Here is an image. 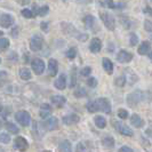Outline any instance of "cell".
<instances>
[{
    "instance_id": "3957f363",
    "label": "cell",
    "mask_w": 152,
    "mask_h": 152,
    "mask_svg": "<svg viewBox=\"0 0 152 152\" xmlns=\"http://www.w3.org/2000/svg\"><path fill=\"white\" fill-rule=\"evenodd\" d=\"M99 17L102 20L103 24L105 25L107 30L113 31L114 28H115V21H114V17L111 14H109L107 12H101L99 13Z\"/></svg>"
},
{
    "instance_id": "836d02e7",
    "label": "cell",
    "mask_w": 152,
    "mask_h": 152,
    "mask_svg": "<svg viewBox=\"0 0 152 152\" xmlns=\"http://www.w3.org/2000/svg\"><path fill=\"white\" fill-rule=\"evenodd\" d=\"M126 81H127L126 77L121 76V77H119V78H117V79H115V85H117L118 87H124V86L126 85Z\"/></svg>"
},
{
    "instance_id": "8992f818",
    "label": "cell",
    "mask_w": 152,
    "mask_h": 152,
    "mask_svg": "<svg viewBox=\"0 0 152 152\" xmlns=\"http://www.w3.org/2000/svg\"><path fill=\"white\" fill-rule=\"evenodd\" d=\"M31 66H32V70H33L34 75L40 76L44 72V70H45V63H44V61L41 58H34L31 62Z\"/></svg>"
},
{
    "instance_id": "816d5d0a",
    "label": "cell",
    "mask_w": 152,
    "mask_h": 152,
    "mask_svg": "<svg viewBox=\"0 0 152 152\" xmlns=\"http://www.w3.org/2000/svg\"><path fill=\"white\" fill-rule=\"evenodd\" d=\"M1 110H2V107H1V104H0V112H1Z\"/></svg>"
},
{
    "instance_id": "f5cc1de1",
    "label": "cell",
    "mask_w": 152,
    "mask_h": 152,
    "mask_svg": "<svg viewBox=\"0 0 152 152\" xmlns=\"http://www.w3.org/2000/svg\"><path fill=\"white\" fill-rule=\"evenodd\" d=\"M0 63H1V58H0Z\"/></svg>"
},
{
    "instance_id": "d6986e66",
    "label": "cell",
    "mask_w": 152,
    "mask_h": 152,
    "mask_svg": "<svg viewBox=\"0 0 152 152\" xmlns=\"http://www.w3.org/2000/svg\"><path fill=\"white\" fill-rule=\"evenodd\" d=\"M102 64H103V69L107 72V75H112L113 73V63L111 62V60H109L107 57H104L102 60Z\"/></svg>"
},
{
    "instance_id": "7402d4cb",
    "label": "cell",
    "mask_w": 152,
    "mask_h": 152,
    "mask_svg": "<svg viewBox=\"0 0 152 152\" xmlns=\"http://www.w3.org/2000/svg\"><path fill=\"white\" fill-rule=\"evenodd\" d=\"M117 126H119V127H115V128H118L119 130V133L122 134V135H125V136H133V130L130 129L128 126H125V125H120V124H117Z\"/></svg>"
},
{
    "instance_id": "cb8c5ba5",
    "label": "cell",
    "mask_w": 152,
    "mask_h": 152,
    "mask_svg": "<svg viewBox=\"0 0 152 152\" xmlns=\"http://www.w3.org/2000/svg\"><path fill=\"white\" fill-rule=\"evenodd\" d=\"M102 144L104 148H107V149H112L114 146V140L112 136H105L103 140H102Z\"/></svg>"
},
{
    "instance_id": "9c48e42d",
    "label": "cell",
    "mask_w": 152,
    "mask_h": 152,
    "mask_svg": "<svg viewBox=\"0 0 152 152\" xmlns=\"http://www.w3.org/2000/svg\"><path fill=\"white\" fill-rule=\"evenodd\" d=\"M14 24V17L10 14H2L0 16V26L4 29L10 28Z\"/></svg>"
},
{
    "instance_id": "484cf974",
    "label": "cell",
    "mask_w": 152,
    "mask_h": 152,
    "mask_svg": "<svg viewBox=\"0 0 152 152\" xmlns=\"http://www.w3.org/2000/svg\"><path fill=\"white\" fill-rule=\"evenodd\" d=\"M86 107H87L88 112H91V113H95V112L99 111V105H97L96 101H89V102L87 103Z\"/></svg>"
},
{
    "instance_id": "74e56055",
    "label": "cell",
    "mask_w": 152,
    "mask_h": 152,
    "mask_svg": "<svg viewBox=\"0 0 152 152\" xmlns=\"http://www.w3.org/2000/svg\"><path fill=\"white\" fill-rule=\"evenodd\" d=\"M77 152H89V149L85 146L84 143H79L77 145Z\"/></svg>"
},
{
    "instance_id": "ac0fdd59",
    "label": "cell",
    "mask_w": 152,
    "mask_h": 152,
    "mask_svg": "<svg viewBox=\"0 0 152 152\" xmlns=\"http://www.w3.org/2000/svg\"><path fill=\"white\" fill-rule=\"evenodd\" d=\"M130 124H132L134 127H136V128H141V127L144 126V120H143L138 114L134 113L130 117Z\"/></svg>"
},
{
    "instance_id": "681fc988",
    "label": "cell",
    "mask_w": 152,
    "mask_h": 152,
    "mask_svg": "<svg viewBox=\"0 0 152 152\" xmlns=\"http://www.w3.org/2000/svg\"><path fill=\"white\" fill-rule=\"evenodd\" d=\"M91 0H84V2H91Z\"/></svg>"
},
{
    "instance_id": "7dc6e473",
    "label": "cell",
    "mask_w": 152,
    "mask_h": 152,
    "mask_svg": "<svg viewBox=\"0 0 152 152\" xmlns=\"http://www.w3.org/2000/svg\"><path fill=\"white\" fill-rule=\"evenodd\" d=\"M33 9H32V10H31V13H32V14H34V15H37V13H38V6H37V5H33Z\"/></svg>"
},
{
    "instance_id": "db71d44e",
    "label": "cell",
    "mask_w": 152,
    "mask_h": 152,
    "mask_svg": "<svg viewBox=\"0 0 152 152\" xmlns=\"http://www.w3.org/2000/svg\"><path fill=\"white\" fill-rule=\"evenodd\" d=\"M64 1H65V0H64Z\"/></svg>"
},
{
    "instance_id": "b9f144b4",
    "label": "cell",
    "mask_w": 152,
    "mask_h": 152,
    "mask_svg": "<svg viewBox=\"0 0 152 152\" xmlns=\"http://www.w3.org/2000/svg\"><path fill=\"white\" fill-rule=\"evenodd\" d=\"M144 29L148 31V32H151V31H152L151 21H149V20H145V21H144Z\"/></svg>"
},
{
    "instance_id": "9a60e30c",
    "label": "cell",
    "mask_w": 152,
    "mask_h": 152,
    "mask_svg": "<svg viewBox=\"0 0 152 152\" xmlns=\"http://www.w3.org/2000/svg\"><path fill=\"white\" fill-rule=\"evenodd\" d=\"M50 101H52L54 107H62L66 103V99L64 96H62V95H54V96L50 97Z\"/></svg>"
},
{
    "instance_id": "603a6c76",
    "label": "cell",
    "mask_w": 152,
    "mask_h": 152,
    "mask_svg": "<svg viewBox=\"0 0 152 152\" xmlns=\"http://www.w3.org/2000/svg\"><path fill=\"white\" fill-rule=\"evenodd\" d=\"M94 122H95V125H96L99 128H101V129L105 128V126H107V120H105V118L102 117V115L95 117V118H94Z\"/></svg>"
},
{
    "instance_id": "f1b7e54d",
    "label": "cell",
    "mask_w": 152,
    "mask_h": 152,
    "mask_svg": "<svg viewBox=\"0 0 152 152\" xmlns=\"http://www.w3.org/2000/svg\"><path fill=\"white\" fill-rule=\"evenodd\" d=\"M9 47V40L7 38H0V53L7 50Z\"/></svg>"
},
{
    "instance_id": "30bf717a",
    "label": "cell",
    "mask_w": 152,
    "mask_h": 152,
    "mask_svg": "<svg viewBox=\"0 0 152 152\" xmlns=\"http://www.w3.org/2000/svg\"><path fill=\"white\" fill-rule=\"evenodd\" d=\"M133 60V54H130L129 52L121 49L119 53L117 54V61L119 63H128Z\"/></svg>"
},
{
    "instance_id": "e575fe53",
    "label": "cell",
    "mask_w": 152,
    "mask_h": 152,
    "mask_svg": "<svg viewBox=\"0 0 152 152\" xmlns=\"http://www.w3.org/2000/svg\"><path fill=\"white\" fill-rule=\"evenodd\" d=\"M138 42V36L135 33H132L129 36V45L130 46H135Z\"/></svg>"
},
{
    "instance_id": "4fadbf2b",
    "label": "cell",
    "mask_w": 152,
    "mask_h": 152,
    "mask_svg": "<svg viewBox=\"0 0 152 152\" xmlns=\"http://www.w3.org/2000/svg\"><path fill=\"white\" fill-rule=\"evenodd\" d=\"M80 121V117L78 115V114H68V115H65V117H63V122L65 124V125H68V126H71V125H76L78 122Z\"/></svg>"
},
{
    "instance_id": "ffe728a7",
    "label": "cell",
    "mask_w": 152,
    "mask_h": 152,
    "mask_svg": "<svg viewBox=\"0 0 152 152\" xmlns=\"http://www.w3.org/2000/svg\"><path fill=\"white\" fill-rule=\"evenodd\" d=\"M151 52V44L150 41H143L138 47V54L140 55H148Z\"/></svg>"
},
{
    "instance_id": "ba28073f",
    "label": "cell",
    "mask_w": 152,
    "mask_h": 152,
    "mask_svg": "<svg viewBox=\"0 0 152 152\" xmlns=\"http://www.w3.org/2000/svg\"><path fill=\"white\" fill-rule=\"evenodd\" d=\"M96 103L99 105V110L103 111L104 113H110L111 112V103L107 99L99 97V99H96Z\"/></svg>"
},
{
    "instance_id": "4316f807",
    "label": "cell",
    "mask_w": 152,
    "mask_h": 152,
    "mask_svg": "<svg viewBox=\"0 0 152 152\" xmlns=\"http://www.w3.org/2000/svg\"><path fill=\"white\" fill-rule=\"evenodd\" d=\"M20 77L23 80H29L31 79V71L28 68H22L20 70Z\"/></svg>"
},
{
    "instance_id": "f907efd6",
    "label": "cell",
    "mask_w": 152,
    "mask_h": 152,
    "mask_svg": "<svg viewBox=\"0 0 152 152\" xmlns=\"http://www.w3.org/2000/svg\"><path fill=\"white\" fill-rule=\"evenodd\" d=\"M1 127H2V122H1V120H0V129H1Z\"/></svg>"
},
{
    "instance_id": "52a82bcc",
    "label": "cell",
    "mask_w": 152,
    "mask_h": 152,
    "mask_svg": "<svg viewBox=\"0 0 152 152\" xmlns=\"http://www.w3.org/2000/svg\"><path fill=\"white\" fill-rule=\"evenodd\" d=\"M14 148L17 149L18 151L24 152L29 149V143H28V141L24 137L17 136L15 138V141H14Z\"/></svg>"
},
{
    "instance_id": "4dcf8cb0",
    "label": "cell",
    "mask_w": 152,
    "mask_h": 152,
    "mask_svg": "<svg viewBox=\"0 0 152 152\" xmlns=\"http://www.w3.org/2000/svg\"><path fill=\"white\" fill-rule=\"evenodd\" d=\"M9 142H10V136L8 135L7 133H1V134H0V143L7 144Z\"/></svg>"
},
{
    "instance_id": "44dd1931",
    "label": "cell",
    "mask_w": 152,
    "mask_h": 152,
    "mask_svg": "<svg viewBox=\"0 0 152 152\" xmlns=\"http://www.w3.org/2000/svg\"><path fill=\"white\" fill-rule=\"evenodd\" d=\"M50 113H52V107H50L49 104H47V103H44V104L40 107V112H39L40 117L46 119L47 117L50 115Z\"/></svg>"
},
{
    "instance_id": "6da1fadb",
    "label": "cell",
    "mask_w": 152,
    "mask_h": 152,
    "mask_svg": "<svg viewBox=\"0 0 152 152\" xmlns=\"http://www.w3.org/2000/svg\"><path fill=\"white\" fill-rule=\"evenodd\" d=\"M61 26H62V30L63 32L66 34V36H72V37H75L77 38L78 40H80V41H85V40H87L88 38V36L86 34V33H80L79 31L76 30V28L72 25V24H70V23H66V22H63L61 23Z\"/></svg>"
},
{
    "instance_id": "2e32d148",
    "label": "cell",
    "mask_w": 152,
    "mask_h": 152,
    "mask_svg": "<svg viewBox=\"0 0 152 152\" xmlns=\"http://www.w3.org/2000/svg\"><path fill=\"white\" fill-rule=\"evenodd\" d=\"M89 49L91 53H99V50L102 49V41L99 38H93L89 45Z\"/></svg>"
},
{
    "instance_id": "7a4b0ae2",
    "label": "cell",
    "mask_w": 152,
    "mask_h": 152,
    "mask_svg": "<svg viewBox=\"0 0 152 152\" xmlns=\"http://www.w3.org/2000/svg\"><path fill=\"white\" fill-rule=\"evenodd\" d=\"M144 97L145 95L142 91H135L134 93H130L127 96V103H128L129 107H134L138 105L142 101H144Z\"/></svg>"
},
{
    "instance_id": "ab89813d",
    "label": "cell",
    "mask_w": 152,
    "mask_h": 152,
    "mask_svg": "<svg viewBox=\"0 0 152 152\" xmlns=\"http://www.w3.org/2000/svg\"><path fill=\"white\" fill-rule=\"evenodd\" d=\"M91 68H89V66H86V68H84L80 71L81 76H84V77H88L91 75Z\"/></svg>"
},
{
    "instance_id": "277c9868",
    "label": "cell",
    "mask_w": 152,
    "mask_h": 152,
    "mask_svg": "<svg viewBox=\"0 0 152 152\" xmlns=\"http://www.w3.org/2000/svg\"><path fill=\"white\" fill-rule=\"evenodd\" d=\"M44 45V37L40 34H34L30 39V49L32 52H39Z\"/></svg>"
},
{
    "instance_id": "8fae6325",
    "label": "cell",
    "mask_w": 152,
    "mask_h": 152,
    "mask_svg": "<svg viewBox=\"0 0 152 152\" xmlns=\"http://www.w3.org/2000/svg\"><path fill=\"white\" fill-rule=\"evenodd\" d=\"M84 23L85 25H86V28L89 29V30L94 31V32H96V31L99 30V28H96V18L93 15L86 16L84 18Z\"/></svg>"
},
{
    "instance_id": "5bb4252c",
    "label": "cell",
    "mask_w": 152,
    "mask_h": 152,
    "mask_svg": "<svg viewBox=\"0 0 152 152\" xmlns=\"http://www.w3.org/2000/svg\"><path fill=\"white\" fill-rule=\"evenodd\" d=\"M57 72H58V63L56 60L50 58L48 62V75L54 77L57 75Z\"/></svg>"
},
{
    "instance_id": "83f0119b",
    "label": "cell",
    "mask_w": 152,
    "mask_h": 152,
    "mask_svg": "<svg viewBox=\"0 0 152 152\" xmlns=\"http://www.w3.org/2000/svg\"><path fill=\"white\" fill-rule=\"evenodd\" d=\"M5 127H6V129L9 132V133H12V134H17L20 129L16 127V125H14L13 122H6L5 124Z\"/></svg>"
},
{
    "instance_id": "1f68e13d",
    "label": "cell",
    "mask_w": 152,
    "mask_h": 152,
    "mask_svg": "<svg viewBox=\"0 0 152 152\" xmlns=\"http://www.w3.org/2000/svg\"><path fill=\"white\" fill-rule=\"evenodd\" d=\"M49 13V7L48 6H42V7H39L38 8V13L37 15L39 16H45Z\"/></svg>"
},
{
    "instance_id": "e0dca14e",
    "label": "cell",
    "mask_w": 152,
    "mask_h": 152,
    "mask_svg": "<svg viewBox=\"0 0 152 152\" xmlns=\"http://www.w3.org/2000/svg\"><path fill=\"white\" fill-rule=\"evenodd\" d=\"M54 85H55V87H56L57 89H60V91L65 89V87H66V76H65L64 73H62L61 76L55 80Z\"/></svg>"
},
{
    "instance_id": "d590c367",
    "label": "cell",
    "mask_w": 152,
    "mask_h": 152,
    "mask_svg": "<svg viewBox=\"0 0 152 152\" xmlns=\"http://www.w3.org/2000/svg\"><path fill=\"white\" fill-rule=\"evenodd\" d=\"M118 117H119L120 119H127V118H128V111H127L126 109H120V110L118 111Z\"/></svg>"
},
{
    "instance_id": "7c38bea8",
    "label": "cell",
    "mask_w": 152,
    "mask_h": 152,
    "mask_svg": "<svg viewBox=\"0 0 152 152\" xmlns=\"http://www.w3.org/2000/svg\"><path fill=\"white\" fill-rule=\"evenodd\" d=\"M57 127H58V120L55 117H50L44 122V128L46 130H55L57 129Z\"/></svg>"
},
{
    "instance_id": "d4e9b609",
    "label": "cell",
    "mask_w": 152,
    "mask_h": 152,
    "mask_svg": "<svg viewBox=\"0 0 152 152\" xmlns=\"http://www.w3.org/2000/svg\"><path fill=\"white\" fill-rule=\"evenodd\" d=\"M58 149H60V152H72L71 143H70L69 141H66V140L60 143V146H58Z\"/></svg>"
},
{
    "instance_id": "f6af8a7d",
    "label": "cell",
    "mask_w": 152,
    "mask_h": 152,
    "mask_svg": "<svg viewBox=\"0 0 152 152\" xmlns=\"http://www.w3.org/2000/svg\"><path fill=\"white\" fill-rule=\"evenodd\" d=\"M118 152H133V150L130 149L129 146H126V145H125V146H121Z\"/></svg>"
},
{
    "instance_id": "8d00e7d4",
    "label": "cell",
    "mask_w": 152,
    "mask_h": 152,
    "mask_svg": "<svg viewBox=\"0 0 152 152\" xmlns=\"http://www.w3.org/2000/svg\"><path fill=\"white\" fill-rule=\"evenodd\" d=\"M21 13H22L23 17H25V18H32L33 17V14L31 13V10L28 9V8H24Z\"/></svg>"
},
{
    "instance_id": "bcb514c9",
    "label": "cell",
    "mask_w": 152,
    "mask_h": 152,
    "mask_svg": "<svg viewBox=\"0 0 152 152\" xmlns=\"http://www.w3.org/2000/svg\"><path fill=\"white\" fill-rule=\"evenodd\" d=\"M40 26H41V30L47 32L48 31V23L47 22H41L40 23Z\"/></svg>"
},
{
    "instance_id": "c3c4849f",
    "label": "cell",
    "mask_w": 152,
    "mask_h": 152,
    "mask_svg": "<svg viewBox=\"0 0 152 152\" xmlns=\"http://www.w3.org/2000/svg\"><path fill=\"white\" fill-rule=\"evenodd\" d=\"M144 12H145V13H149V14H150V13H151V8L146 7V9H144Z\"/></svg>"
},
{
    "instance_id": "d6a6232c",
    "label": "cell",
    "mask_w": 152,
    "mask_h": 152,
    "mask_svg": "<svg viewBox=\"0 0 152 152\" xmlns=\"http://www.w3.org/2000/svg\"><path fill=\"white\" fill-rule=\"evenodd\" d=\"M75 96L78 99L79 97H85V96H87V91L85 88H79V89L75 91Z\"/></svg>"
},
{
    "instance_id": "f35d334b",
    "label": "cell",
    "mask_w": 152,
    "mask_h": 152,
    "mask_svg": "<svg viewBox=\"0 0 152 152\" xmlns=\"http://www.w3.org/2000/svg\"><path fill=\"white\" fill-rule=\"evenodd\" d=\"M104 5L107 8H112V9L117 8V4H114L113 0H104Z\"/></svg>"
},
{
    "instance_id": "7bdbcfd3",
    "label": "cell",
    "mask_w": 152,
    "mask_h": 152,
    "mask_svg": "<svg viewBox=\"0 0 152 152\" xmlns=\"http://www.w3.org/2000/svg\"><path fill=\"white\" fill-rule=\"evenodd\" d=\"M87 85H88L89 87H96V85H97V80H96L95 78H89V79L87 80Z\"/></svg>"
},
{
    "instance_id": "ee69618b",
    "label": "cell",
    "mask_w": 152,
    "mask_h": 152,
    "mask_svg": "<svg viewBox=\"0 0 152 152\" xmlns=\"http://www.w3.org/2000/svg\"><path fill=\"white\" fill-rule=\"evenodd\" d=\"M7 79V75L5 71H1L0 72V86H2V84L5 83V80Z\"/></svg>"
},
{
    "instance_id": "5b68a950",
    "label": "cell",
    "mask_w": 152,
    "mask_h": 152,
    "mask_svg": "<svg viewBox=\"0 0 152 152\" xmlns=\"http://www.w3.org/2000/svg\"><path fill=\"white\" fill-rule=\"evenodd\" d=\"M15 119L16 121L18 122L21 126H23V127L29 126L31 122L30 114H29V112H26V111H18V112H16Z\"/></svg>"
},
{
    "instance_id": "60d3db41",
    "label": "cell",
    "mask_w": 152,
    "mask_h": 152,
    "mask_svg": "<svg viewBox=\"0 0 152 152\" xmlns=\"http://www.w3.org/2000/svg\"><path fill=\"white\" fill-rule=\"evenodd\" d=\"M77 84V77H76V72L73 71L72 73H71V81H70V88L71 87H75Z\"/></svg>"
},
{
    "instance_id": "f546056e",
    "label": "cell",
    "mask_w": 152,
    "mask_h": 152,
    "mask_svg": "<svg viewBox=\"0 0 152 152\" xmlns=\"http://www.w3.org/2000/svg\"><path fill=\"white\" fill-rule=\"evenodd\" d=\"M65 55H66V57H68V58H70V60H73V58L77 56V48H75V47L70 48L68 52L65 53Z\"/></svg>"
}]
</instances>
